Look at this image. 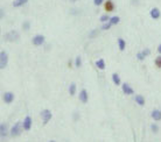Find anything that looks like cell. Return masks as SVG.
<instances>
[{
	"label": "cell",
	"instance_id": "1",
	"mask_svg": "<svg viewBox=\"0 0 161 142\" xmlns=\"http://www.w3.org/2000/svg\"><path fill=\"white\" fill-rule=\"evenodd\" d=\"M40 115H41V118H42V122H43V125H47V123L50 121L51 117H53V114H51V112H50L49 109H43Z\"/></svg>",
	"mask_w": 161,
	"mask_h": 142
},
{
	"label": "cell",
	"instance_id": "2",
	"mask_svg": "<svg viewBox=\"0 0 161 142\" xmlns=\"http://www.w3.org/2000/svg\"><path fill=\"white\" fill-rule=\"evenodd\" d=\"M7 62H8V54L5 50H1V52H0V68L5 69L7 65Z\"/></svg>",
	"mask_w": 161,
	"mask_h": 142
},
{
	"label": "cell",
	"instance_id": "3",
	"mask_svg": "<svg viewBox=\"0 0 161 142\" xmlns=\"http://www.w3.org/2000/svg\"><path fill=\"white\" fill-rule=\"evenodd\" d=\"M20 134H21V122H16L12 127V129H11V135L13 137L15 136H19Z\"/></svg>",
	"mask_w": 161,
	"mask_h": 142
},
{
	"label": "cell",
	"instance_id": "4",
	"mask_svg": "<svg viewBox=\"0 0 161 142\" xmlns=\"http://www.w3.org/2000/svg\"><path fill=\"white\" fill-rule=\"evenodd\" d=\"M5 38L8 41V42H14V41H16V40L19 38V34L16 33L15 30H12V32H10V33L6 34Z\"/></svg>",
	"mask_w": 161,
	"mask_h": 142
},
{
	"label": "cell",
	"instance_id": "5",
	"mask_svg": "<svg viewBox=\"0 0 161 142\" xmlns=\"http://www.w3.org/2000/svg\"><path fill=\"white\" fill-rule=\"evenodd\" d=\"M2 100L5 101L6 104H11V103H13V100H14V95H13L12 92H5V93L2 95Z\"/></svg>",
	"mask_w": 161,
	"mask_h": 142
},
{
	"label": "cell",
	"instance_id": "6",
	"mask_svg": "<svg viewBox=\"0 0 161 142\" xmlns=\"http://www.w3.org/2000/svg\"><path fill=\"white\" fill-rule=\"evenodd\" d=\"M44 40L46 38H44L43 35H35L34 38H33V40H32V42H33L34 46H41V44H43Z\"/></svg>",
	"mask_w": 161,
	"mask_h": 142
},
{
	"label": "cell",
	"instance_id": "7",
	"mask_svg": "<svg viewBox=\"0 0 161 142\" xmlns=\"http://www.w3.org/2000/svg\"><path fill=\"white\" fill-rule=\"evenodd\" d=\"M122 90H123V92L125 93V95H132L133 93H134V90L132 89L131 86L128 85L127 83H124L122 85Z\"/></svg>",
	"mask_w": 161,
	"mask_h": 142
},
{
	"label": "cell",
	"instance_id": "8",
	"mask_svg": "<svg viewBox=\"0 0 161 142\" xmlns=\"http://www.w3.org/2000/svg\"><path fill=\"white\" fill-rule=\"evenodd\" d=\"M22 127H24L25 131H29L30 128H32V118H30L29 115H27L25 118L24 122H22Z\"/></svg>",
	"mask_w": 161,
	"mask_h": 142
},
{
	"label": "cell",
	"instance_id": "9",
	"mask_svg": "<svg viewBox=\"0 0 161 142\" xmlns=\"http://www.w3.org/2000/svg\"><path fill=\"white\" fill-rule=\"evenodd\" d=\"M88 99H89L88 92H87L85 89H83V90L79 92V100H81L83 104H85V103H88Z\"/></svg>",
	"mask_w": 161,
	"mask_h": 142
},
{
	"label": "cell",
	"instance_id": "10",
	"mask_svg": "<svg viewBox=\"0 0 161 142\" xmlns=\"http://www.w3.org/2000/svg\"><path fill=\"white\" fill-rule=\"evenodd\" d=\"M7 133H8V127L5 122H1L0 125V134H1V137L7 136Z\"/></svg>",
	"mask_w": 161,
	"mask_h": 142
},
{
	"label": "cell",
	"instance_id": "11",
	"mask_svg": "<svg viewBox=\"0 0 161 142\" xmlns=\"http://www.w3.org/2000/svg\"><path fill=\"white\" fill-rule=\"evenodd\" d=\"M151 117L154 119V120H156V121L161 120V111L160 109H153L151 113Z\"/></svg>",
	"mask_w": 161,
	"mask_h": 142
},
{
	"label": "cell",
	"instance_id": "12",
	"mask_svg": "<svg viewBox=\"0 0 161 142\" xmlns=\"http://www.w3.org/2000/svg\"><path fill=\"white\" fill-rule=\"evenodd\" d=\"M150 14H151V16L153 18V19H159L161 13H160V10H159V8L154 7V8H152L151 10V13H150Z\"/></svg>",
	"mask_w": 161,
	"mask_h": 142
},
{
	"label": "cell",
	"instance_id": "13",
	"mask_svg": "<svg viewBox=\"0 0 161 142\" xmlns=\"http://www.w3.org/2000/svg\"><path fill=\"white\" fill-rule=\"evenodd\" d=\"M105 10H106L107 12H112V11L114 10V6H113V2L111 0H107L106 2H105Z\"/></svg>",
	"mask_w": 161,
	"mask_h": 142
},
{
	"label": "cell",
	"instance_id": "14",
	"mask_svg": "<svg viewBox=\"0 0 161 142\" xmlns=\"http://www.w3.org/2000/svg\"><path fill=\"white\" fill-rule=\"evenodd\" d=\"M27 1H28V0H14V1H13V6H14V7H21V6L26 5Z\"/></svg>",
	"mask_w": 161,
	"mask_h": 142
},
{
	"label": "cell",
	"instance_id": "15",
	"mask_svg": "<svg viewBox=\"0 0 161 142\" xmlns=\"http://www.w3.org/2000/svg\"><path fill=\"white\" fill-rule=\"evenodd\" d=\"M136 103H137L138 105H140V106H144V105H145V98L140 95H136Z\"/></svg>",
	"mask_w": 161,
	"mask_h": 142
},
{
	"label": "cell",
	"instance_id": "16",
	"mask_svg": "<svg viewBox=\"0 0 161 142\" xmlns=\"http://www.w3.org/2000/svg\"><path fill=\"white\" fill-rule=\"evenodd\" d=\"M96 66H97L98 69H101V70H104L105 69V62H104V60H98V61H96Z\"/></svg>",
	"mask_w": 161,
	"mask_h": 142
},
{
	"label": "cell",
	"instance_id": "17",
	"mask_svg": "<svg viewBox=\"0 0 161 142\" xmlns=\"http://www.w3.org/2000/svg\"><path fill=\"white\" fill-rule=\"evenodd\" d=\"M118 46H119V50H120V51H124V50H125V47H126V42H125L123 38H119V40H118Z\"/></svg>",
	"mask_w": 161,
	"mask_h": 142
},
{
	"label": "cell",
	"instance_id": "18",
	"mask_svg": "<svg viewBox=\"0 0 161 142\" xmlns=\"http://www.w3.org/2000/svg\"><path fill=\"white\" fill-rule=\"evenodd\" d=\"M75 93H76V84H75V83H71V84L69 85V95H75Z\"/></svg>",
	"mask_w": 161,
	"mask_h": 142
},
{
	"label": "cell",
	"instance_id": "19",
	"mask_svg": "<svg viewBox=\"0 0 161 142\" xmlns=\"http://www.w3.org/2000/svg\"><path fill=\"white\" fill-rule=\"evenodd\" d=\"M112 79H113V83H114L116 85H119V84H120V77H119L118 73H113Z\"/></svg>",
	"mask_w": 161,
	"mask_h": 142
},
{
	"label": "cell",
	"instance_id": "20",
	"mask_svg": "<svg viewBox=\"0 0 161 142\" xmlns=\"http://www.w3.org/2000/svg\"><path fill=\"white\" fill-rule=\"evenodd\" d=\"M109 21L112 24V26L113 24H119V21H120V18H119V16H112V18H110Z\"/></svg>",
	"mask_w": 161,
	"mask_h": 142
},
{
	"label": "cell",
	"instance_id": "21",
	"mask_svg": "<svg viewBox=\"0 0 161 142\" xmlns=\"http://www.w3.org/2000/svg\"><path fill=\"white\" fill-rule=\"evenodd\" d=\"M111 27H112V24H111V22H110V21H109V22H107V24H104L102 26V30H107V29H110L111 28Z\"/></svg>",
	"mask_w": 161,
	"mask_h": 142
},
{
	"label": "cell",
	"instance_id": "22",
	"mask_svg": "<svg viewBox=\"0 0 161 142\" xmlns=\"http://www.w3.org/2000/svg\"><path fill=\"white\" fill-rule=\"evenodd\" d=\"M75 64H76V68H79V66L82 65V58L79 56L76 57V61H75Z\"/></svg>",
	"mask_w": 161,
	"mask_h": 142
},
{
	"label": "cell",
	"instance_id": "23",
	"mask_svg": "<svg viewBox=\"0 0 161 142\" xmlns=\"http://www.w3.org/2000/svg\"><path fill=\"white\" fill-rule=\"evenodd\" d=\"M137 58H138V61H144V60H145V55L142 54V51L141 52H138V54H137Z\"/></svg>",
	"mask_w": 161,
	"mask_h": 142
},
{
	"label": "cell",
	"instance_id": "24",
	"mask_svg": "<svg viewBox=\"0 0 161 142\" xmlns=\"http://www.w3.org/2000/svg\"><path fill=\"white\" fill-rule=\"evenodd\" d=\"M151 128H152V132H153V133H158V132H159V127L156 126L155 123H152Z\"/></svg>",
	"mask_w": 161,
	"mask_h": 142
},
{
	"label": "cell",
	"instance_id": "25",
	"mask_svg": "<svg viewBox=\"0 0 161 142\" xmlns=\"http://www.w3.org/2000/svg\"><path fill=\"white\" fill-rule=\"evenodd\" d=\"M99 20H101L102 22H105L107 20H110V16H109V15H102V16L99 18Z\"/></svg>",
	"mask_w": 161,
	"mask_h": 142
},
{
	"label": "cell",
	"instance_id": "26",
	"mask_svg": "<svg viewBox=\"0 0 161 142\" xmlns=\"http://www.w3.org/2000/svg\"><path fill=\"white\" fill-rule=\"evenodd\" d=\"M155 65L158 66V68H161V56L156 57V60H155Z\"/></svg>",
	"mask_w": 161,
	"mask_h": 142
},
{
	"label": "cell",
	"instance_id": "27",
	"mask_svg": "<svg viewBox=\"0 0 161 142\" xmlns=\"http://www.w3.org/2000/svg\"><path fill=\"white\" fill-rule=\"evenodd\" d=\"M93 4L96 6H101L103 4V0H93Z\"/></svg>",
	"mask_w": 161,
	"mask_h": 142
},
{
	"label": "cell",
	"instance_id": "28",
	"mask_svg": "<svg viewBox=\"0 0 161 142\" xmlns=\"http://www.w3.org/2000/svg\"><path fill=\"white\" fill-rule=\"evenodd\" d=\"M142 54L145 55V57L148 56L150 54H151V51H150V49H145V50H142Z\"/></svg>",
	"mask_w": 161,
	"mask_h": 142
},
{
	"label": "cell",
	"instance_id": "29",
	"mask_svg": "<svg viewBox=\"0 0 161 142\" xmlns=\"http://www.w3.org/2000/svg\"><path fill=\"white\" fill-rule=\"evenodd\" d=\"M22 28L27 29V30H28V29H29V22H25L24 26H22Z\"/></svg>",
	"mask_w": 161,
	"mask_h": 142
},
{
	"label": "cell",
	"instance_id": "30",
	"mask_svg": "<svg viewBox=\"0 0 161 142\" xmlns=\"http://www.w3.org/2000/svg\"><path fill=\"white\" fill-rule=\"evenodd\" d=\"M158 51H159V52L161 54V44L159 46V47H158Z\"/></svg>",
	"mask_w": 161,
	"mask_h": 142
},
{
	"label": "cell",
	"instance_id": "31",
	"mask_svg": "<svg viewBox=\"0 0 161 142\" xmlns=\"http://www.w3.org/2000/svg\"><path fill=\"white\" fill-rule=\"evenodd\" d=\"M70 1H73V2H75V1H77V0H70Z\"/></svg>",
	"mask_w": 161,
	"mask_h": 142
}]
</instances>
